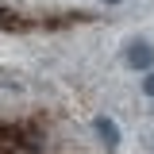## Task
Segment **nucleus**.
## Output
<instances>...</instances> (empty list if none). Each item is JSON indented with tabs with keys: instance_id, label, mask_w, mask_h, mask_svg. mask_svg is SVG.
<instances>
[{
	"instance_id": "nucleus-2",
	"label": "nucleus",
	"mask_w": 154,
	"mask_h": 154,
	"mask_svg": "<svg viewBox=\"0 0 154 154\" xmlns=\"http://www.w3.org/2000/svg\"><path fill=\"white\" fill-rule=\"evenodd\" d=\"M96 135H100V143L108 146V150H116L119 146V127H116V119H108V116H96Z\"/></svg>"
},
{
	"instance_id": "nucleus-1",
	"label": "nucleus",
	"mask_w": 154,
	"mask_h": 154,
	"mask_svg": "<svg viewBox=\"0 0 154 154\" xmlns=\"http://www.w3.org/2000/svg\"><path fill=\"white\" fill-rule=\"evenodd\" d=\"M123 62H127L131 69H150L154 66V46L146 38H131V42L123 46Z\"/></svg>"
},
{
	"instance_id": "nucleus-4",
	"label": "nucleus",
	"mask_w": 154,
	"mask_h": 154,
	"mask_svg": "<svg viewBox=\"0 0 154 154\" xmlns=\"http://www.w3.org/2000/svg\"><path fill=\"white\" fill-rule=\"evenodd\" d=\"M104 4H123V0H104Z\"/></svg>"
},
{
	"instance_id": "nucleus-3",
	"label": "nucleus",
	"mask_w": 154,
	"mask_h": 154,
	"mask_svg": "<svg viewBox=\"0 0 154 154\" xmlns=\"http://www.w3.org/2000/svg\"><path fill=\"white\" fill-rule=\"evenodd\" d=\"M143 93H146V96H150V100H154V69H150V73H146V77H143Z\"/></svg>"
}]
</instances>
